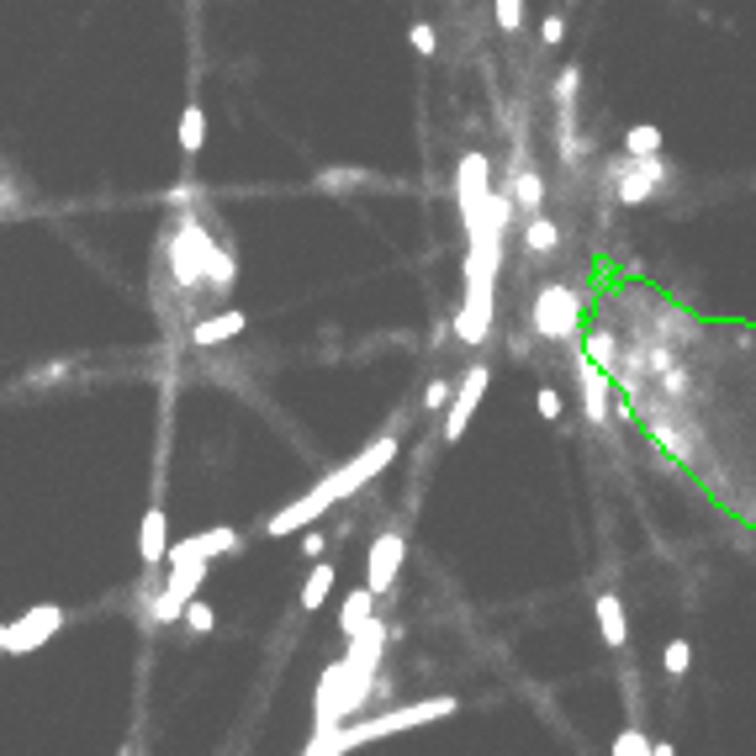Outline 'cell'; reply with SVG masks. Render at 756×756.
<instances>
[{"label": "cell", "mask_w": 756, "mask_h": 756, "mask_svg": "<svg viewBox=\"0 0 756 756\" xmlns=\"http://www.w3.org/2000/svg\"><path fill=\"white\" fill-rule=\"evenodd\" d=\"M614 756H651V741L640 730H619L614 735Z\"/></svg>", "instance_id": "cell-26"}, {"label": "cell", "mask_w": 756, "mask_h": 756, "mask_svg": "<svg viewBox=\"0 0 756 756\" xmlns=\"http://www.w3.org/2000/svg\"><path fill=\"white\" fill-rule=\"evenodd\" d=\"M455 196H460V217H466V233H471V244H476V238H482L487 201H492V186H487V159H482V154H466V159H460Z\"/></svg>", "instance_id": "cell-7"}, {"label": "cell", "mask_w": 756, "mask_h": 756, "mask_svg": "<svg viewBox=\"0 0 756 756\" xmlns=\"http://www.w3.org/2000/svg\"><path fill=\"white\" fill-rule=\"evenodd\" d=\"M0 645H6V624H0Z\"/></svg>", "instance_id": "cell-37"}, {"label": "cell", "mask_w": 756, "mask_h": 756, "mask_svg": "<svg viewBox=\"0 0 756 756\" xmlns=\"http://www.w3.org/2000/svg\"><path fill=\"white\" fill-rule=\"evenodd\" d=\"M534 334L545 339H571L577 334V291L571 286H545L534 297Z\"/></svg>", "instance_id": "cell-9"}, {"label": "cell", "mask_w": 756, "mask_h": 756, "mask_svg": "<svg viewBox=\"0 0 756 756\" xmlns=\"http://www.w3.org/2000/svg\"><path fill=\"white\" fill-rule=\"evenodd\" d=\"M244 328H249V318L233 307V312H217V318H201V323L191 328V339H196L201 349H212V344H228V339H238Z\"/></svg>", "instance_id": "cell-12"}, {"label": "cell", "mask_w": 756, "mask_h": 756, "mask_svg": "<svg viewBox=\"0 0 756 756\" xmlns=\"http://www.w3.org/2000/svg\"><path fill=\"white\" fill-rule=\"evenodd\" d=\"M497 238L503 233H482L466 254V307L455 318V334L466 344H482L492 328V286H497Z\"/></svg>", "instance_id": "cell-4"}, {"label": "cell", "mask_w": 756, "mask_h": 756, "mask_svg": "<svg viewBox=\"0 0 756 756\" xmlns=\"http://www.w3.org/2000/svg\"><path fill=\"white\" fill-rule=\"evenodd\" d=\"M587 365L614 371V334H608V328H593V334H587Z\"/></svg>", "instance_id": "cell-23"}, {"label": "cell", "mask_w": 756, "mask_h": 756, "mask_svg": "<svg viewBox=\"0 0 756 756\" xmlns=\"http://www.w3.org/2000/svg\"><path fill=\"white\" fill-rule=\"evenodd\" d=\"M624 154L630 159H656L661 154V127H651V122L630 127V133H624Z\"/></svg>", "instance_id": "cell-19"}, {"label": "cell", "mask_w": 756, "mask_h": 756, "mask_svg": "<svg viewBox=\"0 0 756 756\" xmlns=\"http://www.w3.org/2000/svg\"><path fill=\"white\" fill-rule=\"evenodd\" d=\"M402 550H408V540H402V534H392V529H386L381 540L371 545V561H365V587H371V593H386V587L397 582Z\"/></svg>", "instance_id": "cell-11"}, {"label": "cell", "mask_w": 756, "mask_h": 756, "mask_svg": "<svg viewBox=\"0 0 756 756\" xmlns=\"http://www.w3.org/2000/svg\"><path fill=\"white\" fill-rule=\"evenodd\" d=\"M302 756H334V751H328V746H323V741H318V735H312V746H307V751H302Z\"/></svg>", "instance_id": "cell-35"}, {"label": "cell", "mask_w": 756, "mask_h": 756, "mask_svg": "<svg viewBox=\"0 0 756 756\" xmlns=\"http://www.w3.org/2000/svg\"><path fill=\"white\" fill-rule=\"evenodd\" d=\"M497 27H503V32H519V27H524V0H497Z\"/></svg>", "instance_id": "cell-28"}, {"label": "cell", "mask_w": 756, "mask_h": 756, "mask_svg": "<svg viewBox=\"0 0 756 756\" xmlns=\"http://www.w3.org/2000/svg\"><path fill=\"white\" fill-rule=\"evenodd\" d=\"M170 265H175V281L186 291H233V254L217 249L207 228L196 223V217H186V223L175 228V244H170Z\"/></svg>", "instance_id": "cell-2"}, {"label": "cell", "mask_w": 756, "mask_h": 756, "mask_svg": "<svg viewBox=\"0 0 756 756\" xmlns=\"http://www.w3.org/2000/svg\"><path fill=\"white\" fill-rule=\"evenodd\" d=\"M661 661H667V672H672V677H682V672L693 667V645H688V640H672V645H667V656H661Z\"/></svg>", "instance_id": "cell-27"}, {"label": "cell", "mask_w": 756, "mask_h": 756, "mask_svg": "<svg viewBox=\"0 0 756 756\" xmlns=\"http://www.w3.org/2000/svg\"><path fill=\"white\" fill-rule=\"evenodd\" d=\"M598 630H603V645H614V651L630 640V624H624V608L614 593H598Z\"/></svg>", "instance_id": "cell-14"}, {"label": "cell", "mask_w": 756, "mask_h": 756, "mask_svg": "<svg viewBox=\"0 0 756 756\" xmlns=\"http://www.w3.org/2000/svg\"><path fill=\"white\" fill-rule=\"evenodd\" d=\"M6 207H11V196H6V191H0V217H6Z\"/></svg>", "instance_id": "cell-36"}, {"label": "cell", "mask_w": 756, "mask_h": 756, "mask_svg": "<svg viewBox=\"0 0 756 756\" xmlns=\"http://www.w3.org/2000/svg\"><path fill=\"white\" fill-rule=\"evenodd\" d=\"M582 402H587V418L593 423H603L608 418V381H603V371L598 365H582Z\"/></svg>", "instance_id": "cell-16"}, {"label": "cell", "mask_w": 756, "mask_h": 756, "mask_svg": "<svg viewBox=\"0 0 756 756\" xmlns=\"http://www.w3.org/2000/svg\"><path fill=\"white\" fill-rule=\"evenodd\" d=\"M328 593H334V566L318 561V566L307 571V582H302V608H307V614H312V608H323Z\"/></svg>", "instance_id": "cell-17"}, {"label": "cell", "mask_w": 756, "mask_h": 756, "mask_svg": "<svg viewBox=\"0 0 756 756\" xmlns=\"http://www.w3.org/2000/svg\"><path fill=\"white\" fill-rule=\"evenodd\" d=\"M59 630H64V608L59 603H32L22 619L6 624V645H0V651H6V656H32L38 645H48Z\"/></svg>", "instance_id": "cell-6"}, {"label": "cell", "mask_w": 756, "mask_h": 756, "mask_svg": "<svg viewBox=\"0 0 756 756\" xmlns=\"http://www.w3.org/2000/svg\"><path fill=\"white\" fill-rule=\"evenodd\" d=\"M201 143H207V112L191 101L186 112H180V149L186 154H201Z\"/></svg>", "instance_id": "cell-18"}, {"label": "cell", "mask_w": 756, "mask_h": 756, "mask_svg": "<svg viewBox=\"0 0 756 756\" xmlns=\"http://www.w3.org/2000/svg\"><path fill=\"white\" fill-rule=\"evenodd\" d=\"M164 550H170V540H164V508H149L143 513V534H138V556L149 566H159Z\"/></svg>", "instance_id": "cell-13"}, {"label": "cell", "mask_w": 756, "mask_h": 756, "mask_svg": "<svg viewBox=\"0 0 756 756\" xmlns=\"http://www.w3.org/2000/svg\"><path fill=\"white\" fill-rule=\"evenodd\" d=\"M392 455H397V439L392 434H381V439H371V445H365L355 460H349V466H339V471H328L318 487L312 492H302L297 503H286L281 513H275V519L265 524V534H297V529H312V519H318V513H328L339 503V497H349V492H360L365 482H371L376 471H386L392 466Z\"/></svg>", "instance_id": "cell-1"}, {"label": "cell", "mask_w": 756, "mask_h": 756, "mask_svg": "<svg viewBox=\"0 0 756 756\" xmlns=\"http://www.w3.org/2000/svg\"><path fill=\"white\" fill-rule=\"evenodd\" d=\"M180 619H186V630H196V635H207L212 624H217V614H212V608L201 603V598H191V603H186V614H180Z\"/></svg>", "instance_id": "cell-25"}, {"label": "cell", "mask_w": 756, "mask_h": 756, "mask_svg": "<svg viewBox=\"0 0 756 756\" xmlns=\"http://www.w3.org/2000/svg\"><path fill=\"white\" fill-rule=\"evenodd\" d=\"M170 566V582L159 587V598L149 603V619L154 624H175L186 614V603L196 598V587L207 582V561H164Z\"/></svg>", "instance_id": "cell-5"}, {"label": "cell", "mask_w": 756, "mask_h": 756, "mask_svg": "<svg viewBox=\"0 0 756 756\" xmlns=\"http://www.w3.org/2000/svg\"><path fill=\"white\" fill-rule=\"evenodd\" d=\"M513 196H519V207L540 217V201H545V180L534 170H519V180H513Z\"/></svg>", "instance_id": "cell-21"}, {"label": "cell", "mask_w": 756, "mask_h": 756, "mask_svg": "<svg viewBox=\"0 0 756 756\" xmlns=\"http://www.w3.org/2000/svg\"><path fill=\"white\" fill-rule=\"evenodd\" d=\"M487 381H492L487 365H471L466 381L455 386V397H450V418H445V445H455V439L466 434V423H471V413H476V402H482Z\"/></svg>", "instance_id": "cell-10"}, {"label": "cell", "mask_w": 756, "mask_h": 756, "mask_svg": "<svg viewBox=\"0 0 756 756\" xmlns=\"http://www.w3.org/2000/svg\"><path fill=\"white\" fill-rule=\"evenodd\" d=\"M371 608H376V593H371V587H360V593L344 598V608H339V630H344V640L360 635L365 624H371Z\"/></svg>", "instance_id": "cell-15"}, {"label": "cell", "mask_w": 756, "mask_h": 756, "mask_svg": "<svg viewBox=\"0 0 756 756\" xmlns=\"http://www.w3.org/2000/svg\"><path fill=\"white\" fill-rule=\"evenodd\" d=\"M661 175H667V164H661V159H630V154L614 159V170H608L619 207H640V201H651V191H656Z\"/></svg>", "instance_id": "cell-8"}, {"label": "cell", "mask_w": 756, "mask_h": 756, "mask_svg": "<svg viewBox=\"0 0 756 756\" xmlns=\"http://www.w3.org/2000/svg\"><path fill=\"white\" fill-rule=\"evenodd\" d=\"M460 704L450 693H439V698H418V704H402V709H386L376 719H360V725H339V730H328L318 735V741L344 756L349 746H360V741H381V735H402V730H418V725H434V719H450Z\"/></svg>", "instance_id": "cell-3"}, {"label": "cell", "mask_w": 756, "mask_h": 756, "mask_svg": "<svg viewBox=\"0 0 756 756\" xmlns=\"http://www.w3.org/2000/svg\"><path fill=\"white\" fill-rule=\"evenodd\" d=\"M323 545H328V540H323L318 529H302V556H312V561H318V556H323Z\"/></svg>", "instance_id": "cell-33"}, {"label": "cell", "mask_w": 756, "mask_h": 756, "mask_svg": "<svg viewBox=\"0 0 756 756\" xmlns=\"http://www.w3.org/2000/svg\"><path fill=\"white\" fill-rule=\"evenodd\" d=\"M540 38H545V48H556V43L566 38V22H561V16H545V27H540Z\"/></svg>", "instance_id": "cell-31"}, {"label": "cell", "mask_w": 756, "mask_h": 756, "mask_svg": "<svg viewBox=\"0 0 756 756\" xmlns=\"http://www.w3.org/2000/svg\"><path fill=\"white\" fill-rule=\"evenodd\" d=\"M434 43H439V38H434V27H429V22H418V27H413V48H418V53H434Z\"/></svg>", "instance_id": "cell-32"}, {"label": "cell", "mask_w": 756, "mask_h": 756, "mask_svg": "<svg viewBox=\"0 0 756 756\" xmlns=\"http://www.w3.org/2000/svg\"><path fill=\"white\" fill-rule=\"evenodd\" d=\"M365 170H323L318 175V191H349V186H365Z\"/></svg>", "instance_id": "cell-24"}, {"label": "cell", "mask_w": 756, "mask_h": 756, "mask_svg": "<svg viewBox=\"0 0 756 756\" xmlns=\"http://www.w3.org/2000/svg\"><path fill=\"white\" fill-rule=\"evenodd\" d=\"M196 550H201V561H212V556H228V550H238V534L228 524H217V529H201L196 534Z\"/></svg>", "instance_id": "cell-20"}, {"label": "cell", "mask_w": 756, "mask_h": 756, "mask_svg": "<svg viewBox=\"0 0 756 756\" xmlns=\"http://www.w3.org/2000/svg\"><path fill=\"white\" fill-rule=\"evenodd\" d=\"M529 254H556V244H561V233H556V223L550 217H529Z\"/></svg>", "instance_id": "cell-22"}, {"label": "cell", "mask_w": 756, "mask_h": 756, "mask_svg": "<svg viewBox=\"0 0 756 756\" xmlns=\"http://www.w3.org/2000/svg\"><path fill=\"white\" fill-rule=\"evenodd\" d=\"M534 402H540V418H545V423H556V418H561V397L550 392V386H545V392L534 397Z\"/></svg>", "instance_id": "cell-30"}, {"label": "cell", "mask_w": 756, "mask_h": 756, "mask_svg": "<svg viewBox=\"0 0 756 756\" xmlns=\"http://www.w3.org/2000/svg\"><path fill=\"white\" fill-rule=\"evenodd\" d=\"M651 756H677V746L672 741H651Z\"/></svg>", "instance_id": "cell-34"}, {"label": "cell", "mask_w": 756, "mask_h": 756, "mask_svg": "<svg viewBox=\"0 0 756 756\" xmlns=\"http://www.w3.org/2000/svg\"><path fill=\"white\" fill-rule=\"evenodd\" d=\"M445 402H450V386H445V381H429V392H423V408H429V413H439Z\"/></svg>", "instance_id": "cell-29"}]
</instances>
